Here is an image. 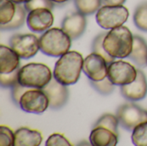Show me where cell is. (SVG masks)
I'll return each instance as SVG.
<instances>
[{
    "label": "cell",
    "instance_id": "32",
    "mask_svg": "<svg viewBox=\"0 0 147 146\" xmlns=\"http://www.w3.org/2000/svg\"><path fill=\"white\" fill-rule=\"evenodd\" d=\"M104 5H122L126 0H102Z\"/></svg>",
    "mask_w": 147,
    "mask_h": 146
},
{
    "label": "cell",
    "instance_id": "22",
    "mask_svg": "<svg viewBox=\"0 0 147 146\" xmlns=\"http://www.w3.org/2000/svg\"><path fill=\"white\" fill-rule=\"evenodd\" d=\"M134 22L136 27L142 30L147 32V3H142L140 4L134 11Z\"/></svg>",
    "mask_w": 147,
    "mask_h": 146
},
{
    "label": "cell",
    "instance_id": "19",
    "mask_svg": "<svg viewBox=\"0 0 147 146\" xmlns=\"http://www.w3.org/2000/svg\"><path fill=\"white\" fill-rule=\"evenodd\" d=\"M16 10V3L12 0H0V25L9 22Z\"/></svg>",
    "mask_w": 147,
    "mask_h": 146
},
{
    "label": "cell",
    "instance_id": "10",
    "mask_svg": "<svg viewBox=\"0 0 147 146\" xmlns=\"http://www.w3.org/2000/svg\"><path fill=\"white\" fill-rule=\"evenodd\" d=\"M108 65L102 56L92 52L84 59L83 71L90 80L101 81L108 77Z\"/></svg>",
    "mask_w": 147,
    "mask_h": 146
},
{
    "label": "cell",
    "instance_id": "21",
    "mask_svg": "<svg viewBox=\"0 0 147 146\" xmlns=\"http://www.w3.org/2000/svg\"><path fill=\"white\" fill-rule=\"evenodd\" d=\"M75 6L80 13L87 15L97 12L102 7V0H74Z\"/></svg>",
    "mask_w": 147,
    "mask_h": 146
},
{
    "label": "cell",
    "instance_id": "24",
    "mask_svg": "<svg viewBox=\"0 0 147 146\" xmlns=\"http://www.w3.org/2000/svg\"><path fill=\"white\" fill-rule=\"evenodd\" d=\"M132 141L136 146H147V121L140 123L133 130Z\"/></svg>",
    "mask_w": 147,
    "mask_h": 146
},
{
    "label": "cell",
    "instance_id": "13",
    "mask_svg": "<svg viewBox=\"0 0 147 146\" xmlns=\"http://www.w3.org/2000/svg\"><path fill=\"white\" fill-rule=\"evenodd\" d=\"M137 77L133 83L121 86V95L131 102L141 101L147 95L146 77L142 71L137 70Z\"/></svg>",
    "mask_w": 147,
    "mask_h": 146
},
{
    "label": "cell",
    "instance_id": "2",
    "mask_svg": "<svg viewBox=\"0 0 147 146\" xmlns=\"http://www.w3.org/2000/svg\"><path fill=\"white\" fill-rule=\"evenodd\" d=\"M134 46V35L128 28L120 26L110 29L103 40L105 51L115 59L129 57Z\"/></svg>",
    "mask_w": 147,
    "mask_h": 146
},
{
    "label": "cell",
    "instance_id": "11",
    "mask_svg": "<svg viewBox=\"0 0 147 146\" xmlns=\"http://www.w3.org/2000/svg\"><path fill=\"white\" fill-rule=\"evenodd\" d=\"M49 100V108L59 109L65 106L68 101L69 91L66 85L59 83L55 78L52 80L41 89Z\"/></svg>",
    "mask_w": 147,
    "mask_h": 146
},
{
    "label": "cell",
    "instance_id": "3",
    "mask_svg": "<svg viewBox=\"0 0 147 146\" xmlns=\"http://www.w3.org/2000/svg\"><path fill=\"white\" fill-rule=\"evenodd\" d=\"M71 45V37L62 28L47 29L40 37V50L44 54L52 57H60L66 53Z\"/></svg>",
    "mask_w": 147,
    "mask_h": 146
},
{
    "label": "cell",
    "instance_id": "16",
    "mask_svg": "<svg viewBox=\"0 0 147 146\" xmlns=\"http://www.w3.org/2000/svg\"><path fill=\"white\" fill-rule=\"evenodd\" d=\"M90 142L93 146H115L118 144V135L109 129L96 126L90 133Z\"/></svg>",
    "mask_w": 147,
    "mask_h": 146
},
{
    "label": "cell",
    "instance_id": "30",
    "mask_svg": "<svg viewBox=\"0 0 147 146\" xmlns=\"http://www.w3.org/2000/svg\"><path fill=\"white\" fill-rule=\"evenodd\" d=\"M47 146H70L71 144L69 140L60 133L52 134L46 142Z\"/></svg>",
    "mask_w": 147,
    "mask_h": 146
},
{
    "label": "cell",
    "instance_id": "31",
    "mask_svg": "<svg viewBox=\"0 0 147 146\" xmlns=\"http://www.w3.org/2000/svg\"><path fill=\"white\" fill-rule=\"evenodd\" d=\"M29 89L31 88H28V87H25L23 85H22L21 83H16L15 86H13L11 88V97H12V100L15 102L16 104L19 105V102H20V99L22 97V96Z\"/></svg>",
    "mask_w": 147,
    "mask_h": 146
},
{
    "label": "cell",
    "instance_id": "29",
    "mask_svg": "<svg viewBox=\"0 0 147 146\" xmlns=\"http://www.w3.org/2000/svg\"><path fill=\"white\" fill-rule=\"evenodd\" d=\"M14 134L13 132L7 126H0V145H14Z\"/></svg>",
    "mask_w": 147,
    "mask_h": 146
},
{
    "label": "cell",
    "instance_id": "4",
    "mask_svg": "<svg viewBox=\"0 0 147 146\" xmlns=\"http://www.w3.org/2000/svg\"><path fill=\"white\" fill-rule=\"evenodd\" d=\"M50 68L40 63H29L19 68L18 81L22 85L31 89H42L52 80Z\"/></svg>",
    "mask_w": 147,
    "mask_h": 146
},
{
    "label": "cell",
    "instance_id": "7",
    "mask_svg": "<svg viewBox=\"0 0 147 146\" xmlns=\"http://www.w3.org/2000/svg\"><path fill=\"white\" fill-rule=\"evenodd\" d=\"M137 69L123 60L113 61L108 65V77L117 86H123L133 83L137 77Z\"/></svg>",
    "mask_w": 147,
    "mask_h": 146
},
{
    "label": "cell",
    "instance_id": "20",
    "mask_svg": "<svg viewBox=\"0 0 147 146\" xmlns=\"http://www.w3.org/2000/svg\"><path fill=\"white\" fill-rule=\"evenodd\" d=\"M26 11L27 10L24 8V6H22L21 3H16V14L14 17L9 22L4 25H1L0 26L1 29L2 30H13V29H16L22 27L26 19Z\"/></svg>",
    "mask_w": 147,
    "mask_h": 146
},
{
    "label": "cell",
    "instance_id": "27",
    "mask_svg": "<svg viewBox=\"0 0 147 146\" xmlns=\"http://www.w3.org/2000/svg\"><path fill=\"white\" fill-rule=\"evenodd\" d=\"M18 71L19 68L10 73H0V83L3 88H12L18 81Z\"/></svg>",
    "mask_w": 147,
    "mask_h": 146
},
{
    "label": "cell",
    "instance_id": "15",
    "mask_svg": "<svg viewBox=\"0 0 147 146\" xmlns=\"http://www.w3.org/2000/svg\"><path fill=\"white\" fill-rule=\"evenodd\" d=\"M41 133L28 127H21L15 132V146H39L42 142Z\"/></svg>",
    "mask_w": 147,
    "mask_h": 146
},
{
    "label": "cell",
    "instance_id": "6",
    "mask_svg": "<svg viewBox=\"0 0 147 146\" xmlns=\"http://www.w3.org/2000/svg\"><path fill=\"white\" fill-rule=\"evenodd\" d=\"M9 46L21 59H28L40 50V38L33 34H14L9 40Z\"/></svg>",
    "mask_w": 147,
    "mask_h": 146
},
{
    "label": "cell",
    "instance_id": "23",
    "mask_svg": "<svg viewBox=\"0 0 147 146\" xmlns=\"http://www.w3.org/2000/svg\"><path fill=\"white\" fill-rule=\"evenodd\" d=\"M120 121L116 115L111 114H106L102 115L95 124L94 127L96 126H102L107 129H109L114 133L118 135V125Z\"/></svg>",
    "mask_w": 147,
    "mask_h": 146
},
{
    "label": "cell",
    "instance_id": "26",
    "mask_svg": "<svg viewBox=\"0 0 147 146\" xmlns=\"http://www.w3.org/2000/svg\"><path fill=\"white\" fill-rule=\"evenodd\" d=\"M90 84L97 92H99L101 95H104V96L111 94L115 89V84L109 80V78L108 77L101 81L90 80Z\"/></svg>",
    "mask_w": 147,
    "mask_h": 146
},
{
    "label": "cell",
    "instance_id": "17",
    "mask_svg": "<svg viewBox=\"0 0 147 146\" xmlns=\"http://www.w3.org/2000/svg\"><path fill=\"white\" fill-rule=\"evenodd\" d=\"M20 57L9 46H0V73H10L19 68Z\"/></svg>",
    "mask_w": 147,
    "mask_h": 146
},
{
    "label": "cell",
    "instance_id": "9",
    "mask_svg": "<svg viewBox=\"0 0 147 146\" xmlns=\"http://www.w3.org/2000/svg\"><path fill=\"white\" fill-rule=\"evenodd\" d=\"M19 107L27 113L41 114L49 108V100L41 89H29L22 96Z\"/></svg>",
    "mask_w": 147,
    "mask_h": 146
},
{
    "label": "cell",
    "instance_id": "8",
    "mask_svg": "<svg viewBox=\"0 0 147 146\" xmlns=\"http://www.w3.org/2000/svg\"><path fill=\"white\" fill-rule=\"evenodd\" d=\"M116 116L125 129L133 131L140 123L147 121V110L134 103H125L119 107Z\"/></svg>",
    "mask_w": 147,
    "mask_h": 146
},
{
    "label": "cell",
    "instance_id": "1",
    "mask_svg": "<svg viewBox=\"0 0 147 146\" xmlns=\"http://www.w3.org/2000/svg\"><path fill=\"white\" fill-rule=\"evenodd\" d=\"M83 56L75 51H69L60 56L53 70V77L68 86L76 83L81 74L84 65Z\"/></svg>",
    "mask_w": 147,
    "mask_h": 146
},
{
    "label": "cell",
    "instance_id": "18",
    "mask_svg": "<svg viewBox=\"0 0 147 146\" xmlns=\"http://www.w3.org/2000/svg\"><path fill=\"white\" fill-rule=\"evenodd\" d=\"M129 58L138 66L145 67L147 65V43L142 37L134 36V46Z\"/></svg>",
    "mask_w": 147,
    "mask_h": 146
},
{
    "label": "cell",
    "instance_id": "25",
    "mask_svg": "<svg viewBox=\"0 0 147 146\" xmlns=\"http://www.w3.org/2000/svg\"><path fill=\"white\" fill-rule=\"evenodd\" d=\"M107 34L102 33L98 34L93 40L92 43V51L93 52H96L97 54H100L101 56H102L104 58V59L107 61L108 64H110L114 61L115 58H113L112 56H110L104 49L103 47V40L105 38Z\"/></svg>",
    "mask_w": 147,
    "mask_h": 146
},
{
    "label": "cell",
    "instance_id": "33",
    "mask_svg": "<svg viewBox=\"0 0 147 146\" xmlns=\"http://www.w3.org/2000/svg\"><path fill=\"white\" fill-rule=\"evenodd\" d=\"M13 2H15L16 3H25L26 2H28V1H30V0H12Z\"/></svg>",
    "mask_w": 147,
    "mask_h": 146
},
{
    "label": "cell",
    "instance_id": "28",
    "mask_svg": "<svg viewBox=\"0 0 147 146\" xmlns=\"http://www.w3.org/2000/svg\"><path fill=\"white\" fill-rule=\"evenodd\" d=\"M53 3H54L51 0H30L24 3V8L28 12L40 8H46L52 10L53 8Z\"/></svg>",
    "mask_w": 147,
    "mask_h": 146
},
{
    "label": "cell",
    "instance_id": "14",
    "mask_svg": "<svg viewBox=\"0 0 147 146\" xmlns=\"http://www.w3.org/2000/svg\"><path fill=\"white\" fill-rule=\"evenodd\" d=\"M86 28L85 15L78 12H73L66 15L61 24V28L71 37V40L78 39L84 32Z\"/></svg>",
    "mask_w": 147,
    "mask_h": 146
},
{
    "label": "cell",
    "instance_id": "5",
    "mask_svg": "<svg viewBox=\"0 0 147 146\" xmlns=\"http://www.w3.org/2000/svg\"><path fill=\"white\" fill-rule=\"evenodd\" d=\"M129 16L128 9L123 5H103L96 12V20L104 29L122 26Z\"/></svg>",
    "mask_w": 147,
    "mask_h": 146
},
{
    "label": "cell",
    "instance_id": "34",
    "mask_svg": "<svg viewBox=\"0 0 147 146\" xmlns=\"http://www.w3.org/2000/svg\"><path fill=\"white\" fill-rule=\"evenodd\" d=\"M51 1H53L55 3H65L69 0H51Z\"/></svg>",
    "mask_w": 147,
    "mask_h": 146
},
{
    "label": "cell",
    "instance_id": "12",
    "mask_svg": "<svg viewBox=\"0 0 147 146\" xmlns=\"http://www.w3.org/2000/svg\"><path fill=\"white\" fill-rule=\"evenodd\" d=\"M53 23V15L51 9L40 8L28 12L27 17V25L28 28L33 32H45L50 28Z\"/></svg>",
    "mask_w": 147,
    "mask_h": 146
}]
</instances>
